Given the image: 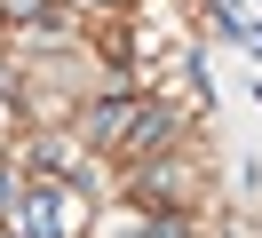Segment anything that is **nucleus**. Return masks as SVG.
Masks as SVG:
<instances>
[{
    "instance_id": "nucleus-3",
    "label": "nucleus",
    "mask_w": 262,
    "mask_h": 238,
    "mask_svg": "<svg viewBox=\"0 0 262 238\" xmlns=\"http://www.w3.org/2000/svg\"><path fill=\"white\" fill-rule=\"evenodd\" d=\"M151 238H183V222H151Z\"/></svg>"
},
{
    "instance_id": "nucleus-1",
    "label": "nucleus",
    "mask_w": 262,
    "mask_h": 238,
    "mask_svg": "<svg viewBox=\"0 0 262 238\" xmlns=\"http://www.w3.org/2000/svg\"><path fill=\"white\" fill-rule=\"evenodd\" d=\"M64 199H56V190H32V199H24V238H64Z\"/></svg>"
},
{
    "instance_id": "nucleus-2",
    "label": "nucleus",
    "mask_w": 262,
    "mask_h": 238,
    "mask_svg": "<svg viewBox=\"0 0 262 238\" xmlns=\"http://www.w3.org/2000/svg\"><path fill=\"white\" fill-rule=\"evenodd\" d=\"M8 206H16V183H8V175H0V214H8Z\"/></svg>"
}]
</instances>
